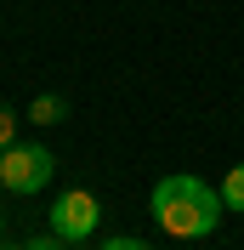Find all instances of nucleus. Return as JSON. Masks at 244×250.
<instances>
[{"label": "nucleus", "instance_id": "3", "mask_svg": "<svg viewBox=\"0 0 244 250\" xmlns=\"http://www.w3.org/2000/svg\"><path fill=\"white\" fill-rule=\"evenodd\" d=\"M97 222H102V210H97V193H85V188H68V193H57V205H51V233L68 239V245H80V239L97 233Z\"/></svg>", "mask_w": 244, "mask_h": 250}, {"label": "nucleus", "instance_id": "9", "mask_svg": "<svg viewBox=\"0 0 244 250\" xmlns=\"http://www.w3.org/2000/svg\"><path fill=\"white\" fill-rule=\"evenodd\" d=\"M0 250H23V245H6V239H0Z\"/></svg>", "mask_w": 244, "mask_h": 250}, {"label": "nucleus", "instance_id": "5", "mask_svg": "<svg viewBox=\"0 0 244 250\" xmlns=\"http://www.w3.org/2000/svg\"><path fill=\"white\" fill-rule=\"evenodd\" d=\"M222 205L244 216V165H233V171H227V182H222Z\"/></svg>", "mask_w": 244, "mask_h": 250}, {"label": "nucleus", "instance_id": "7", "mask_svg": "<svg viewBox=\"0 0 244 250\" xmlns=\"http://www.w3.org/2000/svg\"><path fill=\"white\" fill-rule=\"evenodd\" d=\"M102 250H153L148 239H131V233H114V239H102Z\"/></svg>", "mask_w": 244, "mask_h": 250}, {"label": "nucleus", "instance_id": "8", "mask_svg": "<svg viewBox=\"0 0 244 250\" xmlns=\"http://www.w3.org/2000/svg\"><path fill=\"white\" fill-rule=\"evenodd\" d=\"M62 245H68V239H57V233H51V239H29L23 250H62Z\"/></svg>", "mask_w": 244, "mask_h": 250}, {"label": "nucleus", "instance_id": "4", "mask_svg": "<svg viewBox=\"0 0 244 250\" xmlns=\"http://www.w3.org/2000/svg\"><path fill=\"white\" fill-rule=\"evenodd\" d=\"M29 120H34V125H57V120H68V103H62L57 91H40V97L29 103Z\"/></svg>", "mask_w": 244, "mask_h": 250}, {"label": "nucleus", "instance_id": "10", "mask_svg": "<svg viewBox=\"0 0 244 250\" xmlns=\"http://www.w3.org/2000/svg\"><path fill=\"white\" fill-rule=\"evenodd\" d=\"M0 233H6V216H0Z\"/></svg>", "mask_w": 244, "mask_h": 250}, {"label": "nucleus", "instance_id": "6", "mask_svg": "<svg viewBox=\"0 0 244 250\" xmlns=\"http://www.w3.org/2000/svg\"><path fill=\"white\" fill-rule=\"evenodd\" d=\"M12 142H17V114L6 108V103H0V154H6Z\"/></svg>", "mask_w": 244, "mask_h": 250}, {"label": "nucleus", "instance_id": "1", "mask_svg": "<svg viewBox=\"0 0 244 250\" xmlns=\"http://www.w3.org/2000/svg\"><path fill=\"white\" fill-rule=\"evenodd\" d=\"M148 210H153V222H159L170 239H210L227 205H222V188H210L204 176L176 171V176H159V182H153Z\"/></svg>", "mask_w": 244, "mask_h": 250}, {"label": "nucleus", "instance_id": "2", "mask_svg": "<svg viewBox=\"0 0 244 250\" xmlns=\"http://www.w3.org/2000/svg\"><path fill=\"white\" fill-rule=\"evenodd\" d=\"M51 171H57V159H51V148H40V142H12V148L0 154V188H12V193L46 188Z\"/></svg>", "mask_w": 244, "mask_h": 250}]
</instances>
